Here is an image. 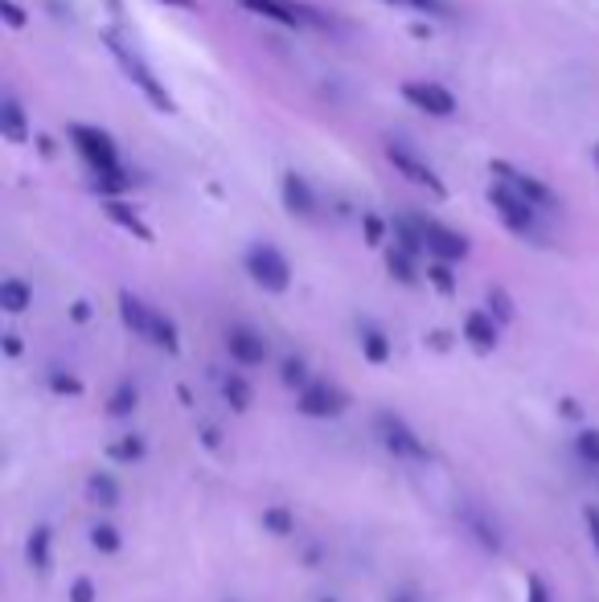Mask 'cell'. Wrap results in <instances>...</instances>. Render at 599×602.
Returning <instances> with one entry per match:
<instances>
[{
	"instance_id": "cell-1",
	"label": "cell",
	"mask_w": 599,
	"mask_h": 602,
	"mask_svg": "<svg viewBox=\"0 0 599 602\" xmlns=\"http://www.w3.org/2000/svg\"><path fill=\"white\" fill-rule=\"evenodd\" d=\"M374 427H378V439L382 447L391 451L395 459H407V464H427L431 459V451H427V443L419 439V434L410 431L407 422L398 414H391V410H382L378 418H374Z\"/></svg>"
},
{
	"instance_id": "cell-2",
	"label": "cell",
	"mask_w": 599,
	"mask_h": 602,
	"mask_svg": "<svg viewBox=\"0 0 599 602\" xmlns=\"http://www.w3.org/2000/svg\"><path fill=\"white\" fill-rule=\"evenodd\" d=\"M242 266H247V275H251L255 287H263V292H271V295H280L292 287V266H287V259L275 247H251L247 250V259H242Z\"/></svg>"
},
{
	"instance_id": "cell-3",
	"label": "cell",
	"mask_w": 599,
	"mask_h": 602,
	"mask_svg": "<svg viewBox=\"0 0 599 602\" xmlns=\"http://www.w3.org/2000/svg\"><path fill=\"white\" fill-rule=\"evenodd\" d=\"M489 201L497 205V214L505 217V226H509V230L521 234V238H538V209L521 197L518 189H509L505 181H493Z\"/></svg>"
},
{
	"instance_id": "cell-4",
	"label": "cell",
	"mask_w": 599,
	"mask_h": 602,
	"mask_svg": "<svg viewBox=\"0 0 599 602\" xmlns=\"http://www.w3.org/2000/svg\"><path fill=\"white\" fill-rule=\"evenodd\" d=\"M70 139H75L79 156L95 172H120V152H115V144H111L108 132L87 127V124H75V127H70Z\"/></svg>"
},
{
	"instance_id": "cell-5",
	"label": "cell",
	"mask_w": 599,
	"mask_h": 602,
	"mask_svg": "<svg viewBox=\"0 0 599 602\" xmlns=\"http://www.w3.org/2000/svg\"><path fill=\"white\" fill-rule=\"evenodd\" d=\"M346 406H349V394L329 386V382H313L308 389H300L296 394V410L304 418H337V414H346Z\"/></svg>"
},
{
	"instance_id": "cell-6",
	"label": "cell",
	"mask_w": 599,
	"mask_h": 602,
	"mask_svg": "<svg viewBox=\"0 0 599 602\" xmlns=\"http://www.w3.org/2000/svg\"><path fill=\"white\" fill-rule=\"evenodd\" d=\"M403 99H407L410 107L423 111V115H436V120L456 115V99L440 82H403Z\"/></svg>"
},
{
	"instance_id": "cell-7",
	"label": "cell",
	"mask_w": 599,
	"mask_h": 602,
	"mask_svg": "<svg viewBox=\"0 0 599 602\" xmlns=\"http://www.w3.org/2000/svg\"><path fill=\"white\" fill-rule=\"evenodd\" d=\"M111 49H115V58H120V66H124V75L132 78V82H136V87H140V91L148 94V99H152V107L173 111V99L165 94V87L157 82V75H152V70H148V66H144L140 58L132 54V49L120 46V42H111Z\"/></svg>"
},
{
	"instance_id": "cell-8",
	"label": "cell",
	"mask_w": 599,
	"mask_h": 602,
	"mask_svg": "<svg viewBox=\"0 0 599 602\" xmlns=\"http://www.w3.org/2000/svg\"><path fill=\"white\" fill-rule=\"evenodd\" d=\"M423 242H427L431 263H460V259H468V238L440 226V222H431V217H427L423 226Z\"/></svg>"
},
{
	"instance_id": "cell-9",
	"label": "cell",
	"mask_w": 599,
	"mask_h": 602,
	"mask_svg": "<svg viewBox=\"0 0 599 602\" xmlns=\"http://www.w3.org/2000/svg\"><path fill=\"white\" fill-rule=\"evenodd\" d=\"M386 160H391V164H395V169L403 172L407 181L431 189L436 197H443V193H448V189H443V181H440V172L431 169L427 160H419V156L410 152V148H403V144H391V148H386Z\"/></svg>"
},
{
	"instance_id": "cell-10",
	"label": "cell",
	"mask_w": 599,
	"mask_h": 602,
	"mask_svg": "<svg viewBox=\"0 0 599 602\" xmlns=\"http://www.w3.org/2000/svg\"><path fill=\"white\" fill-rule=\"evenodd\" d=\"M226 353H230V361H235V365H242V370H255V365H263V361H268V340L259 337L255 328L235 325L230 332H226Z\"/></svg>"
},
{
	"instance_id": "cell-11",
	"label": "cell",
	"mask_w": 599,
	"mask_h": 602,
	"mask_svg": "<svg viewBox=\"0 0 599 602\" xmlns=\"http://www.w3.org/2000/svg\"><path fill=\"white\" fill-rule=\"evenodd\" d=\"M242 9H251V13L268 16V21H275V25H284V30H300L304 21H320L316 13H308V9H300V4H292V0H238Z\"/></svg>"
},
{
	"instance_id": "cell-12",
	"label": "cell",
	"mask_w": 599,
	"mask_h": 602,
	"mask_svg": "<svg viewBox=\"0 0 599 602\" xmlns=\"http://www.w3.org/2000/svg\"><path fill=\"white\" fill-rule=\"evenodd\" d=\"M493 172H497V177H501L509 189H518L521 197L530 201L534 209H551V205H554V193L542 185L538 177H530V172H518V169H509V164H493Z\"/></svg>"
},
{
	"instance_id": "cell-13",
	"label": "cell",
	"mask_w": 599,
	"mask_h": 602,
	"mask_svg": "<svg viewBox=\"0 0 599 602\" xmlns=\"http://www.w3.org/2000/svg\"><path fill=\"white\" fill-rule=\"evenodd\" d=\"M464 340L473 344L476 353H493L497 340H501V325L493 320L489 311H468L464 316Z\"/></svg>"
},
{
	"instance_id": "cell-14",
	"label": "cell",
	"mask_w": 599,
	"mask_h": 602,
	"mask_svg": "<svg viewBox=\"0 0 599 602\" xmlns=\"http://www.w3.org/2000/svg\"><path fill=\"white\" fill-rule=\"evenodd\" d=\"M284 209L296 217H316V193L313 185L296 177V172H287L284 177Z\"/></svg>"
},
{
	"instance_id": "cell-15",
	"label": "cell",
	"mask_w": 599,
	"mask_h": 602,
	"mask_svg": "<svg viewBox=\"0 0 599 602\" xmlns=\"http://www.w3.org/2000/svg\"><path fill=\"white\" fill-rule=\"evenodd\" d=\"M423 226H427V217H395L391 222V230H395V247L398 250H407V254H427V242H423Z\"/></svg>"
},
{
	"instance_id": "cell-16",
	"label": "cell",
	"mask_w": 599,
	"mask_h": 602,
	"mask_svg": "<svg viewBox=\"0 0 599 602\" xmlns=\"http://www.w3.org/2000/svg\"><path fill=\"white\" fill-rule=\"evenodd\" d=\"M120 320H124L136 337L148 340V328H152V308L144 304L140 295H132V292H120Z\"/></svg>"
},
{
	"instance_id": "cell-17",
	"label": "cell",
	"mask_w": 599,
	"mask_h": 602,
	"mask_svg": "<svg viewBox=\"0 0 599 602\" xmlns=\"http://www.w3.org/2000/svg\"><path fill=\"white\" fill-rule=\"evenodd\" d=\"M120 484H115V476L111 472H91L87 476V500L91 504H99V509H115L120 504Z\"/></svg>"
},
{
	"instance_id": "cell-18",
	"label": "cell",
	"mask_w": 599,
	"mask_h": 602,
	"mask_svg": "<svg viewBox=\"0 0 599 602\" xmlns=\"http://www.w3.org/2000/svg\"><path fill=\"white\" fill-rule=\"evenodd\" d=\"M49 545H54V533H49V525H37L30 533V541H25V557H30V566L37 573H49V566H54Z\"/></svg>"
},
{
	"instance_id": "cell-19",
	"label": "cell",
	"mask_w": 599,
	"mask_h": 602,
	"mask_svg": "<svg viewBox=\"0 0 599 602\" xmlns=\"http://www.w3.org/2000/svg\"><path fill=\"white\" fill-rule=\"evenodd\" d=\"M144 455H148V443H144V434H120L115 443H108V459L115 464H144Z\"/></svg>"
},
{
	"instance_id": "cell-20",
	"label": "cell",
	"mask_w": 599,
	"mask_h": 602,
	"mask_svg": "<svg viewBox=\"0 0 599 602\" xmlns=\"http://www.w3.org/2000/svg\"><path fill=\"white\" fill-rule=\"evenodd\" d=\"M358 344H362V356L370 361V365H386L391 361V340H386V332L374 325H362V332H358Z\"/></svg>"
},
{
	"instance_id": "cell-21",
	"label": "cell",
	"mask_w": 599,
	"mask_h": 602,
	"mask_svg": "<svg viewBox=\"0 0 599 602\" xmlns=\"http://www.w3.org/2000/svg\"><path fill=\"white\" fill-rule=\"evenodd\" d=\"M30 304H33V287L25 279H4V283H0V308L9 311V316H21Z\"/></svg>"
},
{
	"instance_id": "cell-22",
	"label": "cell",
	"mask_w": 599,
	"mask_h": 602,
	"mask_svg": "<svg viewBox=\"0 0 599 602\" xmlns=\"http://www.w3.org/2000/svg\"><path fill=\"white\" fill-rule=\"evenodd\" d=\"M148 340L157 344V349H165V353H181V332H177V325L165 316V311H152V328H148Z\"/></svg>"
},
{
	"instance_id": "cell-23",
	"label": "cell",
	"mask_w": 599,
	"mask_h": 602,
	"mask_svg": "<svg viewBox=\"0 0 599 602\" xmlns=\"http://www.w3.org/2000/svg\"><path fill=\"white\" fill-rule=\"evenodd\" d=\"M222 398H226V406H230V410H238V414H242V410H251L255 389H251V382H247L242 373H230V377L222 382Z\"/></svg>"
},
{
	"instance_id": "cell-24",
	"label": "cell",
	"mask_w": 599,
	"mask_h": 602,
	"mask_svg": "<svg viewBox=\"0 0 599 602\" xmlns=\"http://www.w3.org/2000/svg\"><path fill=\"white\" fill-rule=\"evenodd\" d=\"M259 521H263V533H271V537H292L296 533V512L284 509V504H268Z\"/></svg>"
},
{
	"instance_id": "cell-25",
	"label": "cell",
	"mask_w": 599,
	"mask_h": 602,
	"mask_svg": "<svg viewBox=\"0 0 599 602\" xmlns=\"http://www.w3.org/2000/svg\"><path fill=\"white\" fill-rule=\"evenodd\" d=\"M0 127H4V136H9V139H25V136H30V127H25V111H21V103H16L13 94L0 103Z\"/></svg>"
},
{
	"instance_id": "cell-26",
	"label": "cell",
	"mask_w": 599,
	"mask_h": 602,
	"mask_svg": "<svg viewBox=\"0 0 599 602\" xmlns=\"http://www.w3.org/2000/svg\"><path fill=\"white\" fill-rule=\"evenodd\" d=\"M386 271H391L398 283H407V287H415V283H419V271H415V254H407V250H398V247L386 250Z\"/></svg>"
},
{
	"instance_id": "cell-27",
	"label": "cell",
	"mask_w": 599,
	"mask_h": 602,
	"mask_svg": "<svg viewBox=\"0 0 599 602\" xmlns=\"http://www.w3.org/2000/svg\"><path fill=\"white\" fill-rule=\"evenodd\" d=\"M280 382H284L287 389H308L313 386V373H308V361L304 356H287L284 365H280Z\"/></svg>"
},
{
	"instance_id": "cell-28",
	"label": "cell",
	"mask_w": 599,
	"mask_h": 602,
	"mask_svg": "<svg viewBox=\"0 0 599 602\" xmlns=\"http://www.w3.org/2000/svg\"><path fill=\"white\" fill-rule=\"evenodd\" d=\"M136 406H140V389L132 386V382H124V386L111 394L108 414L111 418H132V414H136Z\"/></svg>"
},
{
	"instance_id": "cell-29",
	"label": "cell",
	"mask_w": 599,
	"mask_h": 602,
	"mask_svg": "<svg viewBox=\"0 0 599 602\" xmlns=\"http://www.w3.org/2000/svg\"><path fill=\"white\" fill-rule=\"evenodd\" d=\"M108 217H111V222H115V226H124V230H132V234H136V238H144V242L152 238V230H148V226H144L140 217L132 214L127 205H120V201H108Z\"/></svg>"
},
{
	"instance_id": "cell-30",
	"label": "cell",
	"mask_w": 599,
	"mask_h": 602,
	"mask_svg": "<svg viewBox=\"0 0 599 602\" xmlns=\"http://www.w3.org/2000/svg\"><path fill=\"white\" fill-rule=\"evenodd\" d=\"M91 545H95L99 554H120V549H124V537H120V529L115 525L99 521V525L91 529Z\"/></svg>"
},
{
	"instance_id": "cell-31",
	"label": "cell",
	"mask_w": 599,
	"mask_h": 602,
	"mask_svg": "<svg viewBox=\"0 0 599 602\" xmlns=\"http://www.w3.org/2000/svg\"><path fill=\"white\" fill-rule=\"evenodd\" d=\"M127 189H132V181H127V172H95V193H103V197H124Z\"/></svg>"
},
{
	"instance_id": "cell-32",
	"label": "cell",
	"mask_w": 599,
	"mask_h": 602,
	"mask_svg": "<svg viewBox=\"0 0 599 602\" xmlns=\"http://www.w3.org/2000/svg\"><path fill=\"white\" fill-rule=\"evenodd\" d=\"M575 451L587 467H599V427H584L575 434Z\"/></svg>"
},
{
	"instance_id": "cell-33",
	"label": "cell",
	"mask_w": 599,
	"mask_h": 602,
	"mask_svg": "<svg viewBox=\"0 0 599 602\" xmlns=\"http://www.w3.org/2000/svg\"><path fill=\"white\" fill-rule=\"evenodd\" d=\"M46 382H49V389H54L58 398H82V389H87L75 373H63V370H49Z\"/></svg>"
},
{
	"instance_id": "cell-34",
	"label": "cell",
	"mask_w": 599,
	"mask_h": 602,
	"mask_svg": "<svg viewBox=\"0 0 599 602\" xmlns=\"http://www.w3.org/2000/svg\"><path fill=\"white\" fill-rule=\"evenodd\" d=\"M427 279L436 283V292H443V295L456 292V275H452V263H427Z\"/></svg>"
},
{
	"instance_id": "cell-35",
	"label": "cell",
	"mask_w": 599,
	"mask_h": 602,
	"mask_svg": "<svg viewBox=\"0 0 599 602\" xmlns=\"http://www.w3.org/2000/svg\"><path fill=\"white\" fill-rule=\"evenodd\" d=\"M489 316L497 325H509V320H513V304H509V295H505L501 287H493L489 292Z\"/></svg>"
},
{
	"instance_id": "cell-36",
	"label": "cell",
	"mask_w": 599,
	"mask_h": 602,
	"mask_svg": "<svg viewBox=\"0 0 599 602\" xmlns=\"http://www.w3.org/2000/svg\"><path fill=\"white\" fill-rule=\"evenodd\" d=\"M386 4H398V9H415V13H431V16H448V13H452L443 0H386Z\"/></svg>"
},
{
	"instance_id": "cell-37",
	"label": "cell",
	"mask_w": 599,
	"mask_h": 602,
	"mask_svg": "<svg viewBox=\"0 0 599 602\" xmlns=\"http://www.w3.org/2000/svg\"><path fill=\"white\" fill-rule=\"evenodd\" d=\"M66 599L70 602H99V587L91 582V578H75L70 590H66Z\"/></svg>"
},
{
	"instance_id": "cell-38",
	"label": "cell",
	"mask_w": 599,
	"mask_h": 602,
	"mask_svg": "<svg viewBox=\"0 0 599 602\" xmlns=\"http://www.w3.org/2000/svg\"><path fill=\"white\" fill-rule=\"evenodd\" d=\"M525 602H551V590L538 573H530V582H525Z\"/></svg>"
},
{
	"instance_id": "cell-39",
	"label": "cell",
	"mask_w": 599,
	"mask_h": 602,
	"mask_svg": "<svg viewBox=\"0 0 599 602\" xmlns=\"http://www.w3.org/2000/svg\"><path fill=\"white\" fill-rule=\"evenodd\" d=\"M362 222H365V242H374V247H378L382 234H386V222H382V217H374V214H365Z\"/></svg>"
},
{
	"instance_id": "cell-40",
	"label": "cell",
	"mask_w": 599,
	"mask_h": 602,
	"mask_svg": "<svg viewBox=\"0 0 599 602\" xmlns=\"http://www.w3.org/2000/svg\"><path fill=\"white\" fill-rule=\"evenodd\" d=\"M584 525H587V537H591V545H596V554H599V509L596 504H587L584 509Z\"/></svg>"
},
{
	"instance_id": "cell-41",
	"label": "cell",
	"mask_w": 599,
	"mask_h": 602,
	"mask_svg": "<svg viewBox=\"0 0 599 602\" xmlns=\"http://www.w3.org/2000/svg\"><path fill=\"white\" fill-rule=\"evenodd\" d=\"M0 9H4V16H9V25H13V30H21V25H25V13L16 9L13 0H0Z\"/></svg>"
},
{
	"instance_id": "cell-42",
	"label": "cell",
	"mask_w": 599,
	"mask_h": 602,
	"mask_svg": "<svg viewBox=\"0 0 599 602\" xmlns=\"http://www.w3.org/2000/svg\"><path fill=\"white\" fill-rule=\"evenodd\" d=\"M202 443L210 451H218L222 447V439H218V427H210V422H202Z\"/></svg>"
},
{
	"instance_id": "cell-43",
	"label": "cell",
	"mask_w": 599,
	"mask_h": 602,
	"mask_svg": "<svg viewBox=\"0 0 599 602\" xmlns=\"http://www.w3.org/2000/svg\"><path fill=\"white\" fill-rule=\"evenodd\" d=\"M4 356H21V340H16V332H4Z\"/></svg>"
},
{
	"instance_id": "cell-44",
	"label": "cell",
	"mask_w": 599,
	"mask_h": 602,
	"mask_svg": "<svg viewBox=\"0 0 599 602\" xmlns=\"http://www.w3.org/2000/svg\"><path fill=\"white\" fill-rule=\"evenodd\" d=\"M75 320H79V325H87V320H91V308H87V304H75Z\"/></svg>"
},
{
	"instance_id": "cell-45",
	"label": "cell",
	"mask_w": 599,
	"mask_h": 602,
	"mask_svg": "<svg viewBox=\"0 0 599 602\" xmlns=\"http://www.w3.org/2000/svg\"><path fill=\"white\" fill-rule=\"evenodd\" d=\"M563 414H567V418H579V401H575V398H563Z\"/></svg>"
},
{
	"instance_id": "cell-46",
	"label": "cell",
	"mask_w": 599,
	"mask_h": 602,
	"mask_svg": "<svg viewBox=\"0 0 599 602\" xmlns=\"http://www.w3.org/2000/svg\"><path fill=\"white\" fill-rule=\"evenodd\" d=\"M431 344H436V349H448V332H431Z\"/></svg>"
},
{
	"instance_id": "cell-47",
	"label": "cell",
	"mask_w": 599,
	"mask_h": 602,
	"mask_svg": "<svg viewBox=\"0 0 599 602\" xmlns=\"http://www.w3.org/2000/svg\"><path fill=\"white\" fill-rule=\"evenodd\" d=\"M391 602H419V599H415V594H407V590H403V594H395V599H391Z\"/></svg>"
},
{
	"instance_id": "cell-48",
	"label": "cell",
	"mask_w": 599,
	"mask_h": 602,
	"mask_svg": "<svg viewBox=\"0 0 599 602\" xmlns=\"http://www.w3.org/2000/svg\"><path fill=\"white\" fill-rule=\"evenodd\" d=\"M169 4H181V9H193V0H169Z\"/></svg>"
},
{
	"instance_id": "cell-49",
	"label": "cell",
	"mask_w": 599,
	"mask_h": 602,
	"mask_svg": "<svg viewBox=\"0 0 599 602\" xmlns=\"http://www.w3.org/2000/svg\"><path fill=\"white\" fill-rule=\"evenodd\" d=\"M591 160H596V164H599V144H596V148H591Z\"/></svg>"
},
{
	"instance_id": "cell-50",
	"label": "cell",
	"mask_w": 599,
	"mask_h": 602,
	"mask_svg": "<svg viewBox=\"0 0 599 602\" xmlns=\"http://www.w3.org/2000/svg\"><path fill=\"white\" fill-rule=\"evenodd\" d=\"M316 602H337V599H332V594H325V599H316Z\"/></svg>"
}]
</instances>
